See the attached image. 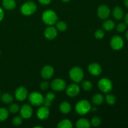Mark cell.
<instances>
[{
    "label": "cell",
    "mask_w": 128,
    "mask_h": 128,
    "mask_svg": "<svg viewBox=\"0 0 128 128\" xmlns=\"http://www.w3.org/2000/svg\"><path fill=\"white\" fill-rule=\"evenodd\" d=\"M58 16L56 12L51 10H46L42 12V20L46 24L52 26L58 21Z\"/></svg>",
    "instance_id": "1"
},
{
    "label": "cell",
    "mask_w": 128,
    "mask_h": 128,
    "mask_svg": "<svg viewBox=\"0 0 128 128\" xmlns=\"http://www.w3.org/2000/svg\"><path fill=\"white\" fill-rule=\"evenodd\" d=\"M75 110L78 114L84 115L91 110V106L87 100H81L77 102Z\"/></svg>",
    "instance_id": "2"
},
{
    "label": "cell",
    "mask_w": 128,
    "mask_h": 128,
    "mask_svg": "<svg viewBox=\"0 0 128 128\" xmlns=\"http://www.w3.org/2000/svg\"><path fill=\"white\" fill-rule=\"evenodd\" d=\"M70 77L74 82H80L84 77V72L80 67H73L70 71Z\"/></svg>",
    "instance_id": "3"
},
{
    "label": "cell",
    "mask_w": 128,
    "mask_h": 128,
    "mask_svg": "<svg viewBox=\"0 0 128 128\" xmlns=\"http://www.w3.org/2000/svg\"><path fill=\"white\" fill-rule=\"evenodd\" d=\"M37 10V6L32 1H27L21 6V12L22 14L26 16H30L36 12Z\"/></svg>",
    "instance_id": "4"
},
{
    "label": "cell",
    "mask_w": 128,
    "mask_h": 128,
    "mask_svg": "<svg viewBox=\"0 0 128 128\" xmlns=\"http://www.w3.org/2000/svg\"><path fill=\"white\" fill-rule=\"evenodd\" d=\"M98 86L100 90L104 93H108L112 89V81L106 78L101 79L99 81Z\"/></svg>",
    "instance_id": "5"
},
{
    "label": "cell",
    "mask_w": 128,
    "mask_h": 128,
    "mask_svg": "<svg viewBox=\"0 0 128 128\" xmlns=\"http://www.w3.org/2000/svg\"><path fill=\"white\" fill-rule=\"evenodd\" d=\"M44 98L41 94L38 92H32L29 95V101L30 103L35 106H39L44 103Z\"/></svg>",
    "instance_id": "6"
},
{
    "label": "cell",
    "mask_w": 128,
    "mask_h": 128,
    "mask_svg": "<svg viewBox=\"0 0 128 128\" xmlns=\"http://www.w3.org/2000/svg\"><path fill=\"white\" fill-rule=\"evenodd\" d=\"M110 44H111V48L114 50H121L124 46V41L122 38L120 36H114L111 38V41H110Z\"/></svg>",
    "instance_id": "7"
},
{
    "label": "cell",
    "mask_w": 128,
    "mask_h": 128,
    "mask_svg": "<svg viewBox=\"0 0 128 128\" xmlns=\"http://www.w3.org/2000/svg\"><path fill=\"white\" fill-rule=\"evenodd\" d=\"M66 82L60 78H57L51 82V88L56 91H61L66 88Z\"/></svg>",
    "instance_id": "8"
},
{
    "label": "cell",
    "mask_w": 128,
    "mask_h": 128,
    "mask_svg": "<svg viewBox=\"0 0 128 128\" xmlns=\"http://www.w3.org/2000/svg\"><path fill=\"white\" fill-rule=\"evenodd\" d=\"M14 94L15 98L18 101H24L27 98L28 96V90H26V88L21 86L16 89Z\"/></svg>",
    "instance_id": "9"
},
{
    "label": "cell",
    "mask_w": 128,
    "mask_h": 128,
    "mask_svg": "<svg viewBox=\"0 0 128 128\" xmlns=\"http://www.w3.org/2000/svg\"><path fill=\"white\" fill-rule=\"evenodd\" d=\"M98 16L102 20H106L110 15V9L107 5L102 4L98 9Z\"/></svg>",
    "instance_id": "10"
},
{
    "label": "cell",
    "mask_w": 128,
    "mask_h": 128,
    "mask_svg": "<svg viewBox=\"0 0 128 128\" xmlns=\"http://www.w3.org/2000/svg\"><path fill=\"white\" fill-rule=\"evenodd\" d=\"M80 91V88L76 84H71L67 87L66 90V94L70 97H75Z\"/></svg>",
    "instance_id": "11"
},
{
    "label": "cell",
    "mask_w": 128,
    "mask_h": 128,
    "mask_svg": "<svg viewBox=\"0 0 128 128\" xmlns=\"http://www.w3.org/2000/svg\"><path fill=\"white\" fill-rule=\"evenodd\" d=\"M54 70L51 66H45L42 68V70L41 71V75L42 78L45 80H48L50 79L54 74Z\"/></svg>",
    "instance_id": "12"
},
{
    "label": "cell",
    "mask_w": 128,
    "mask_h": 128,
    "mask_svg": "<svg viewBox=\"0 0 128 128\" xmlns=\"http://www.w3.org/2000/svg\"><path fill=\"white\" fill-rule=\"evenodd\" d=\"M20 114L22 118L24 119H29L31 117L32 114V109L30 105L24 104L21 107L20 110Z\"/></svg>",
    "instance_id": "13"
},
{
    "label": "cell",
    "mask_w": 128,
    "mask_h": 128,
    "mask_svg": "<svg viewBox=\"0 0 128 128\" xmlns=\"http://www.w3.org/2000/svg\"><path fill=\"white\" fill-rule=\"evenodd\" d=\"M88 71L92 76H97L101 74L102 72V68L99 64L96 62H92L89 65Z\"/></svg>",
    "instance_id": "14"
},
{
    "label": "cell",
    "mask_w": 128,
    "mask_h": 128,
    "mask_svg": "<svg viewBox=\"0 0 128 128\" xmlns=\"http://www.w3.org/2000/svg\"><path fill=\"white\" fill-rule=\"evenodd\" d=\"M36 114H37L38 118L40 120H46L50 116V110H49V107L44 106V105L43 106H41V107H40L38 110Z\"/></svg>",
    "instance_id": "15"
},
{
    "label": "cell",
    "mask_w": 128,
    "mask_h": 128,
    "mask_svg": "<svg viewBox=\"0 0 128 128\" xmlns=\"http://www.w3.org/2000/svg\"><path fill=\"white\" fill-rule=\"evenodd\" d=\"M57 30L52 26H49L44 31L45 38L49 40H52L54 39L57 36Z\"/></svg>",
    "instance_id": "16"
},
{
    "label": "cell",
    "mask_w": 128,
    "mask_h": 128,
    "mask_svg": "<svg viewBox=\"0 0 128 128\" xmlns=\"http://www.w3.org/2000/svg\"><path fill=\"white\" fill-rule=\"evenodd\" d=\"M56 98V96L52 92H48L46 94L44 98V106H48V107H50L52 104V102L55 100Z\"/></svg>",
    "instance_id": "17"
},
{
    "label": "cell",
    "mask_w": 128,
    "mask_h": 128,
    "mask_svg": "<svg viewBox=\"0 0 128 128\" xmlns=\"http://www.w3.org/2000/svg\"><path fill=\"white\" fill-rule=\"evenodd\" d=\"M112 15L116 20H121L124 17V11L120 6H116L112 11Z\"/></svg>",
    "instance_id": "18"
},
{
    "label": "cell",
    "mask_w": 128,
    "mask_h": 128,
    "mask_svg": "<svg viewBox=\"0 0 128 128\" xmlns=\"http://www.w3.org/2000/svg\"><path fill=\"white\" fill-rule=\"evenodd\" d=\"M91 122L87 119L81 118L76 123V126L78 128H89L91 127Z\"/></svg>",
    "instance_id": "19"
},
{
    "label": "cell",
    "mask_w": 128,
    "mask_h": 128,
    "mask_svg": "<svg viewBox=\"0 0 128 128\" xmlns=\"http://www.w3.org/2000/svg\"><path fill=\"white\" fill-rule=\"evenodd\" d=\"M2 6L6 10H12L16 8V1L15 0H3Z\"/></svg>",
    "instance_id": "20"
},
{
    "label": "cell",
    "mask_w": 128,
    "mask_h": 128,
    "mask_svg": "<svg viewBox=\"0 0 128 128\" xmlns=\"http://www.w3.org/2000/svg\"><path fill=\"white\" fill-rule=\"evenodd\" d=\"M60 110L62 113L68 114L71 111V106L68 102L64 101V102H61V104H60Z\"/></svg>",
    "instance_id": "21"
},
{
    "label": "cell",
    "mask_w": 128,
    "mask_h": 128,
    "mask_svg": "<svg viewBox=\"0 0 128 128\" xmlns=\"http://www.w3.org/2000/svg\"><path fill=\"white\" fill-rule=\"evenodd\" d=\"M102 28L106 31H111L113 30L115 28V23L112 20H108L104 22L103 24H102Z\"/></svg>",
    "instance_id": "22"
},
{
    "label": "cell",
    "mask_w": 128,
    "mask_h": 128,
    "mask_svg": "<svg viewBox=\"0 0 128 128\" xmlns=\"http://www.w3.org/2000/svg\"><path fill=\"white\" fill-rule=\"evenodd\" d=\"M104 100L103 95L101 94H96L92 97V101L94 104L96 105H100L103 102Z\"/></svg>",
    "instance_id": "23"
},
{
    "label": "cell",
    "mask_w": 128,
    "mask_h": 128,
    "mask_svg": "<svg viewBox=\"0 0 128 128\" xmlns=\"http://www.w3.org/2000/svg\"><path fill=\"white\" fill-rule=\"evenodd\" d=\"M1 100L2 102L5 104H10L13 101V98L10 94L8 92L2 94L1 96Z\"/></svg>",
    "instance_id": "24"
},
{
    "label": "cell",
    "mask_w": 128,
    "mask_h": 128,
    "mask_svg": "<svg viewBox=\"0 0 128 128\" xmlns=\"http://www.w3.org/2000/svg\"><path fill=\"white\" fill-rule=\"evenodd\" d=\"M57 127L58 128H72V124L70 120H64L59 122Z\"/></svg>",
    "instance_id": "25"
},
{
    "label": "cell",
    "mask_w": 128,
    "mask_h": 128,
    "mask_svg": "<svg viewBox=\"0 0 128 128\" xmlns=\"http://www.w3.org/2000/svg\"><path fill=\"white\" fill-rule=\"evenodd\" d=\"M9 112L7 109L4 108H0V121H4L7 120Z\"/></svg>",
    "instance_id": "26"
},
{
    "label": "cell",
    "mask_w": 128,
    "mask_h": 128,
    "mask_svg": "<svg viewBox=\"0 0 128 128\" xmlns=\"http://www.w3.org/2000/svg\"><path fill=\"white\" fill-rule=\"evenodd\" d=\"M106 102H107L109 105H113L116 103V96H114L113 94H109L106 95Z\"/></svg>",
    "instance_id": "27"
},
{
    "label": "cell",
    "mask_w": 128,
    "mask_h": 128,
    "mask_svg": "<svg viewBox=\"0 0 128 128\" xmlns=\"http://www.w3.org/2000/svg\"><path fill=\"white\" fill-rule=\"evenodd\" d=\"M56 28L58 31L62 32V31H64L66 30L67 24L64 21H58V22H56Z\"/></svg>",
    "instance_id": "28"
},
{
    "label": "cell",
    "mask_w": 128,
    "mask_h": 128,
    "mask_svg": "<svg viewBox=\"0 0 128 128\" xmlns=\"http://www.w3.org/2000/svg\"><path fill=\"white\" fill-rule=\"evenodd\" d=\"M92 85L90 81H84L82 82V88L84 90L88 91H90L92 89Z\"/></svg>",
    "instance_id": "29"
},
{
    "label": "cell",
    "mask_w": 128,
    "mask_h": 128,
    "mask_svg": "<svg viewBox=\"0 0 128 128\" xmlns=\"http://www.w3.org/2000/svg\"><path fill=\"white\" fill-rule=\"evenodd\" d=\"M20 110V106L17 104H11L9 107V111L12 114H15L18 112Z\"/></svg>",
    "instance_id": "30"
},
{
    "label": "cell",
    "mask_w": 128,
    "mask_h": 128,
    "mask_svg": "<svg viewBox=\"0 0 128 128\" xmlns=\"http://www.w3.org/2000/svg\"><path fill=\"white\" fill-rule=\"evenodd\" d=\"M101 123V119L99 117H93L91 120V124L92 125V126H94V127H97V126H100Z\"/></svg>",
    "instance_id": "31"
},
{
    "label": "cell",
    "mask_w": 128,
    "mask_h": 128,
    "mask_svg": "<svg viewBox=\"0 0 128 128\" xmlns=\"http://www.w3.org/2000/svg\"><path fill=\"white\" fill-rule=\"evenodd\" d=\"M126 29V24L124 22H120L116 26V30L118 32H122L124 31Z\"/></svg>",
    "instance_id": "32"
},
{
    "label": "cell",
    "mask_w": 128,
    "mask_h": 128,
    "mask_svg": "<svg viewBox=\"0 0 128 128\" xmlns=\"http://www.w3.org/2000/svg\"><path fill=\"white\" fill-rule=\"evenodd\" d=\"M22 122V118L20 116H16L12 120V123L15 126H20Z\"/></svg>",
    "instance_id": "33"
},
{
    "label": "cell",
    "mask_w": 128,
    "mask_h": 128,
    "mask_svg": "<svg viewBox=\"0 0 128 128\" xmlns=\"http://www.w3.org/2000/svg\"><path fill=\"white\" fill-rule=\"evenodd\" d=\"M94 35L96 39L101 40V39L103 38L104 36V31L102 30H98L95 32Z\"/></svg>",
    "instance_id": "34"
},
{
    "label": "cell",
    "mask_w": 128,
    "mask_h": 128,
    "mask_svg": "<svg viewBox=\"0 0 128 128\" xmlns=\"http://www.w3.org/2000/svg\"><path fill=\"white\" fill-rule=\"evenodd\" d=\"M49 86H50V84H49L48 82H47V81H43L40 84V88L42 91H46V90H47L48 89Z\"/></svg>",
    "instance_id": "35"
},
{
    "label": "cell",
    "mask_w": 128,
    "mask_h": 128,
    "mask_svg": "<svg viewBox=\"0 0 128 128\" xmlns=\"http://www.w3.org/2000/svg\"><path fill=\"white\" fill-rule=\"evenodd\" d=\"M39 2H40L41 4L44 5H47L49 4L51 2V0H38Z\"/></svg>",
    "instance_id": "36"
},
{
    "label": "cell",
    "mask_w": 128,
    "mask_h": 128,
    "mask_svg": "<svg viewBox=\"0 0 128 128\" xmlns=\"http://www.w3.org/2000/svg\"><path fill=\"white\" fill-rule=\"evenodd\" d=\"M4 14L3 10L0 7V21H2V19L4 18Z\"/></svg>",
    "instance_id": "37"
},
{
    "label": "cell",
    "mask_w": 128,
    "mask_h": 128,
    "mask_svg": "<svg viewBox=\"0 0 128 128\" xmlns=\"http://www.w3.org/2000/svg\"><path fill=\"white\" fill-rule=\"evenodd\" d=\"M124 21L126 24H128V12L124 16Z\"/></svg>",
    "instance_id": "38"
},
{
    "label": "cell",
    "mask_w": 128,
    "mask_h": 128,
    "mask_svg": "<svg viewBox=\"0 0 128 128\" xmlns=\"http://www.w3.org/2000/svg\"><path fill=\"white\" fill-rule=\"evenodd\" d=\"M124 4L125 7L128 9V0H124Z\"/></svg>",
    "instance_id": "39"
},
{
    "label": "cell",
    "mask_w": 128,
    "mask_h": 128,
    "mask_svg": "<svg viewBox=\"0 0 128 128\" xmlns=\"http://www.w3.org/2000/svg\"><path fill=\"white\" fill-rule=\"evenodd\" d=\"M126 39H127V40L128 41V31H127V32H126Z\"/></svg>",
    "instance_id": "40"
},
{
    "label": "cell",
    "mask_w": 128,
    "mask_h": 128,
    "mask_svg": "<svg viewBox=\"0 0 128 128\" xmlns=\"http://www.w3.org/2000/svg\"><path fill=\"white\" fill-rule=\"evenodd\" d=\"M70 0H62V1H63V2H69Z\"/></svg>",
    "instance_id": "41"
},
{
    "label": "cell",
    "mask_w": 128,
    "mask_h": 128,
    "mask_svg": "<svg viewBox=\"0 0 128 128\" xmlns=\"http://www.w3.org/2000/svg\"><path fill=\"white\" fill-rule=\"evenodd\" d=\"M1 51H0V55H1Z\"/></svg>",
    "instance_id": "42"
},
{
    "label": "cell",
    "mask_w": 128,
    "mask_h": 128,
    "mask_svg": "<svg viewBox=\"0 0 128 128\" xmlns=\"http://www.w3.org/2000/svg\"><path fill=\"white\" fill-rule=\"evenodd\" d=\"M0 95H1V92H0Z\"/></svg>",
    "instance_id": "43"
}]
</instances>
